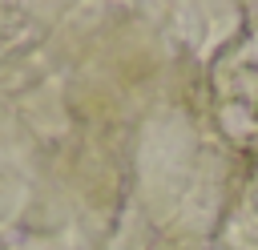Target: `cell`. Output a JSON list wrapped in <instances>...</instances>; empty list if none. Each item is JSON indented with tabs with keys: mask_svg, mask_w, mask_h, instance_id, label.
I'll return each mask as SVG.
<instances>
[{
	"mask_svg": "<svg viewBox=\"0 0 258 250\" xmlns=\"http://www.w3.org/2000/svg\"><path fill=\"white\" fill-rule=\"evenodd\" d=\"M210 97L218 129L242 145L258 149V32L230 40L210 65Z\"/></svg>",
	"mask_w": 258,
	"mask_h": 250,
	"instance_id": "cell-1",
	"label": "cell"
}]
</instances>
